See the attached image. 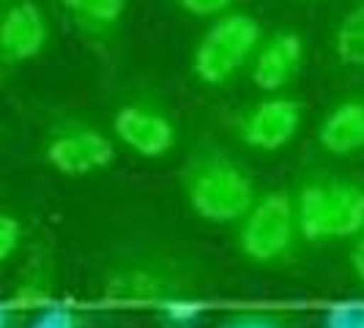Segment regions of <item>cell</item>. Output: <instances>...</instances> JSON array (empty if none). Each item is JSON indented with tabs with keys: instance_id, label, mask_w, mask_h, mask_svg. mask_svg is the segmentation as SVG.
Returning a JSON list of instances; mask_svg holds the SVG:
<instances>
[{
	"instance_id": "6da1fadb",
	"label": "cell",
	"mask_w": 364,
	"mask_h": 328,
	"mask_svg": "<svg viewBox=\"0 0 364 328\" xmlns=\"http://www.w3.org/2000/svg\"><path fill=\"white\" fill-rule=\"evenodd\" d=\"M186 211L214 227H233L260 195L257 178L228 148L200 140L178 167Z\"/></svg>"
},
{
	"instance_id": "7a4b0ae2",
	"label": "cell",
	"mask_w": 364,
	"mask_h": 328,
	"mask_svg": "<svg viewBox=\"0 0 364 328\" xmlns=\"http://www.w3.org/2000/svg\"><path fill=\"white\" fill-rule=\"evenodd\" d=\"M293 208L304 246L348 244L364 227V181L315 173L293 189Z\"/></svg>"
},
{
	"instance_id": "3957f363",
	"label": "cell",
	"mask_w": 364,
	"mask_h": 328,
	"mask_svg": "<svg viewBox=\"0 0 364 328\" xmlns=\"http://www.w3.org/2000/svg\"><path fill=\"white\" fill-rule=\"evenodd\" d=\"M181 295H200L198 273L173 255H137L115 263L99 285V298L107 307L156 310Z\"/></svg>"
},
{
	"instance_id": "277c9868",
	"label": "cell",
	"mask_w": 364,
	"mask_h": 328,
	"mask_svg": "<svg viewBox=\"0 0 364 328\" xmlns=\"http://www.w3.org/2000/svg\"><path fill=\"white\" fill-rule=\"evenodd\" d=\"M233 241L238 257L252 268L277 271L291 266L304 246L291 189H260L247 214L233 224Z\"/></svg>"
},
{
	"instance_id": "5b68a950",
	"label": "cell",
	"mask_w": 364,
	"mask_h": 328,
	"mask_svg": "<svg viewBox=\"0 0 364 328\" xmlns=\"http://www.w3.org/2000/svg\"><path fill=\"white\" fill-rule=\"evenodd\" d=\"M263 22L247 11H225L211 19L189 55V72L205 88H225L247 72L260 38Z\"/></svg>"
},
{
	"instance_id": "8992f818",
	"label": "cell",
	"mask_w": 364,
	"mask_h": 328,
	"mask_svg": "<svg viewBox=\"0 0 364 328\" xmlns=\"http://www.w3.org/2000/svg\"><path fill=\"white\" fill-rule=\"evenodd\" d=\"M118 159V143L93 121L63 115L41 137V162L63 178H91L107 173Z\"/></svg>"
},
{
	"instance_id": "52a82bcc",
	"label": "cell",
	"mask_w": 364,
	"mask_h": 328,
	"mask_svg": "<svg viewBox=\"0 0 364 328\" xmlns=\"http://www.w3.org/2000/svg\"><path fill=\"white\" fill-rule=\"evenodd\" d=\"M304 118L307 107L299 96L263 93L255 102L230 109L225 115V126L238 146L272 156L293 146V140L304 126Z\"/></svg>"
},
{
	"instance_id": "ba28073f",
	"label": "cell",
	"mask_w": 364,
	"mask_h": 328,
	"mask_svg": "<svg viewBox=\"0 0 364 328\" xmlns=\"http://www.w3.org/2000/svg\"><path fill=\"white\" fill-rule=\"evenodd\" d=\"M109 134L118 148L143 162H162L181 143L176 115L156 99L121 102L109 118Z\"/></svg>"
},
{
	"instance_id": "9c48e42d",
	"label": "cell",
	"mask_w": 364,
	"mask_h": 328,
	"mask_svg": "<svg viewBox=\"0 0 364 328\" xmlns=\"http://www.w3.org/2000/svg\"><path fill=\"white\" fill-rule=\"evenodd\" d=\"M307 63V41L296 28H277L260 38L247 66L252 88L260 93H285L301 77Z\"/></svg>"
},
{
	"instance_id": "30bf717a",
	"label": "cell",
	"mask_w": 364,
	"mask_h": 328,
	"mask_svg": "<svg viewBox=\"0 0 364 328\" xmlns=\"http://www.w3.org/2000/svg\"><path fill=\"white\" fill-rule=\"evenodd\" d=\"M50 44V19L33 0H17L0 14V74L33 63Z\"/></svg>"
},
{
	"instance_id": "8fae6325",
	"label": "cell",
	"mask_w": 364,
	"mask_h": 328,
	"mask_svg": "<svg viewBox=\"0 0 364 328\" xmlns=\"http://www.w3.org/2000/svg\"><path fill=\"white\" fill-rule=\"evenodd\" d=\"M318 148L331 159H353L364 153V96H346L323 112L318 131Z\"/></svg>"
},
{
	"instance_id": "7c38bea8",
	"label": "cell",
	"mask_w": 364,
	"mask_h": 328,
	"mask_svg": "<svg viewBox=\"0 0 364 328\" xmlns=\"http://www.w3.org/2000/svg\"><path fill=\"white\" fill-rule=\"evenodd\" d=\"M17 315H33L41 307L58 301L55 298V263L50 255H36L28 268L19 273V279L14 282V288L9 293V298H3Z\"/></svg>"
},
{
	"instance_id": "4fadbf2b",
	"label": "cell",
	"mask_w": 364,
	"mask_h": 328,
	"mask_svg": "<svg viewBox=\"0 0 364 328\" xmlns=\"http://www.w3.org/2000/svg\"><path fill=\"white\" fill-rule=\"evenodd\" d=\"M58 3L82 36L93 41H107L115 36V31L127 17L129 0H58Z\"/></svg>"
},
{
	"instance_id": "5bb4252c",
	"label": "cell",
	"mask_w": 364,
	"mask_h": 328,
	"mask_svg": "<svg viewBox=\"0 0 364 328\" xmlns=\"http://www.w3.org/2000/svg\"><path fill=\"white\" fill-rule=\"evenodd\" d=\"M331 55L343 69H364V0H356L331 31Z\"/></svg>"
},
{
	"instance_id": "9a60e30c",
	"label": "cell",
	"mask_w": 364,
	"mask_h": 328,
	"mask_svg": "<svg viewBox=\"0 0 364 328\" xmlns=\"http://www.w3.org/2000/svg\"><path fill=\"white\" fill-rule=\"evenodd\" d=\"M93 317L91 312H85L77 304L69 301H53L47 307L31 315L25 328H91Z\"/></svg>"
},
{
	"instance_id": "2e32d148",
	"label": "cell",
	"mask_w": 364,
	"mask_h": 328,
	"mask_svg": "<svg viewBox=\"0 0 364 328\" xmlns=\"http://www.w3.org/2000/svg\"><path fill=\"white\" fill-rule=\"evenodd\" d=\"M205 312H208V304L203 301V295H181V298H173V301H167L162 307H156L154 315L162 320L164 326L189 328L195 326Z\"/></svg>"
},
{
	"instance_id": "e0dca14e",
	"label": "cell",
	"mask_w": 364,
	"mask_h": 328,
	"mask_svg": "<svg viewBox=\"0 0 364 328\" xmlns=\"http://www.w3.org/2000/svg\"><path fill=\"white\" fill-rule=\"evenodd\" d=\"M217 328H293V320L277 310H241L228 315Z\"/></svg>"
},
{
	"instance_id": "ac0fdd59",
	"label": "cell",
	"mask_w": 364,
	"mask_h": 328,
	"mask_svg": "<svg viewBox=\"0 0 364 328\" xmlns=\"http://www.w3.org/2000/svg\"><path fill=\"white\" fill-rule=\"evenodd\" d=\"M321 328H364V298L328 304L321 315Z\"/></svg>"
},
{
	"instance_id": "d6986e66",
	"label": "cell",
	"mask_w": 364,
	"mask_h": 328,
	"mask_svg": "<svg viewBox=\"0 0 364 328\" xmlns=\"http://www.w3.org/2000/svg\"><path fill=\"white\" fill-rule=\"evenodd\" d=\"M22 241H25V224H22V219L17 214H11V211H3L0 208V268L14 260V255H17L19 246H22Z\"/></svg>"
},
{
	"instance_id": "ffe728a7",
	"label": "cell",
	"mask_w": 364,
	"mask_h": 328,
	"mask_svg": "<svg viewBox=\"0 0 364 328\" xmlns=\"http://www.w3.org/2000/svg\"><path fill=\"white\" fill-rule=\"evenodd\" d=\"M238 0H176V6L183 14L198 19H214L225 11H230Z\"/></svg>"
},
{
	"instance_id": "44dd1931",
	"label": "cell",
	"mask_w": 364,
	"mask_h": 328,
	"mask_svg": "<svg viewBox=\"0 0 364 328\" xmlns=\"http://www.w3.org/2000/svg\"><path fill=\"white\" fill-rule=\"evenodd\" d=\"M346 246H348V255H346L348 271L353 276V282L364 290V227L348 241Z\"/></svg>"
},
{
	"instance_id": "7402d4cb",
	"label": "cell",
	"mask_w": 364,
	"mask_h": 328,
	"mask_svg": "<svg viewBox=\"0 0 364 328\" xmlns=\"http://www.w3.org/2000/svg\"><path fill=\"white\" fill-rule=\"evenodd\" d=\"M19 317H22V315H17L6 301H0V328H17Z\"/></svg>"
}]
</instances>
